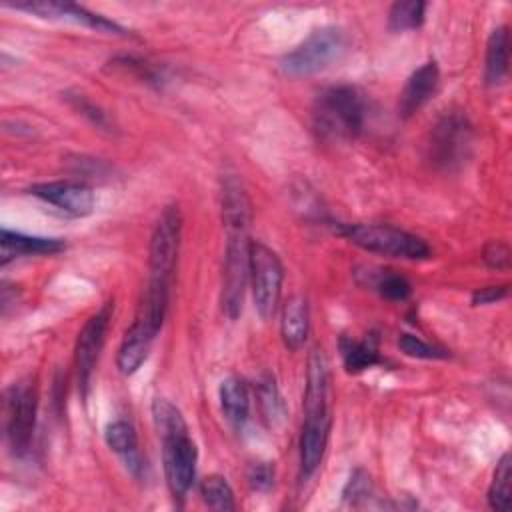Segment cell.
Instances as JSON below:
<instances>
[{
    "mask_svg": "<svg viewBox=\"0 0 512 512\" xmlns=\"http://www.w3.org/2000/svg\"><path fill=\"white\" fill-rule=\"evenodd\" d=\"M366 104L354 86H330L318 94L312 108L316 134L326 142L356 138L364 128Z\"/></svg>",
    "mask_w": 512,
    "mask_h": 512,
    "instance_id": "6da1fadb",
    "label": "cell"
},
{
    "mask_svg": "<svg viewBox=\"0 0 512 512\" xmlns=\"http://www.w3.org/2000/svg\"><path fill=\"white\" fill-rule=\"evenodd\" d=\"M340 234L362 250L390 258L422 260L430 256V246L420 236L388 224H342Z\"/></svg>",
    "mask_w": 512,
    "mask_h": 512,
    "instance_id": "7a4b0ae2",
    "label": "cell"
},
{
    "mask_svg": "<svg viewBox=\"0 0 512 512\" xmlns=\"http://www.w3.org/2000/svg\"><path fill=\"white\" fill-rule=\"evenodd\" d=\"M346 50V34L338 26L312 30L294 50L282 56L280 68L286 76L302 78L316 74L336 62Z\"/></svg>",
    "mask_w": 512,
    "mask_h": 512,
    "instance_id": "3957f363",
    "label": "cell"
},
{
    "mask_svg": "<svg viewBox=\"0 0 512 512\" xmlns=\"http://www.w3.org/2000/svg\"><path fill=\"white\" fill-rule=\"evenodd\" d=\"M226 250L222 266V310L230 320L242 314L244 292L250 280V238L248 228H226Z\"/></svg>",
    "mask_w": 512,
    "mask_h": 512,
    "instance_id": "277c9868",
    "label": "cell"
},
{
    "mask_svg": "<svg viewBox=\"0 0 512 512\" xmlns=\"http://www.w3.org/2000/svg\"><path fill=\"white\" fill-rule=\"evenodd\" d=\"M284 268L278 254L264 242H250V284L256 312L262 320L274 316L282 292Z\"/></svg>",
    "mask_w": 512,
    "mask_h": 512,
    "instance_id": "5b68a950",
    "label": "cell"
},
{
    "mask_svg": "<svg viewBox=\"0 0 512 512\" xmlns=\"http://www.w3.org/2000/svg\"><path fill=\"white\" fill-rule=\"evenodd\" d=\"M472 146V126L460 112H446L432 128L428 158L436 168L454 170L466 162Z\"/></svg>",
    "mask_w": 512,
    "mask_h": 512,
    "instance_id": "8992f818",
    "label": "cell"
},
{
    "mask_svg": "<svg viewBox=\"0 0 512 512\" xmlns=\"http://www.w3.org/2000/svg\"><path fill=\"white\" fill-rule=\"evenodd\" d=\"M160 440H162V464H164L168 490L176 500H182L196 478V460H198L196 444L190 438L188 428L166 432L160 436Z\"/></svg>",
    "mask_w": 512,
    "mask_h": 512,
    "instance_id": "52a82bcc",
    "label": "cell"
},
{
    "mask_svg": "<svg viewBox=\"0 0 512 512\" xmlns=\"http://www.w3.org/2000/svg\"><path fill=\"white\" fill-rule=\"evenodd\" d=\"M182 234V216L178 206H166L152 230L148 248L150 280L172 284Z\"/></svg>",
    "mask_w": 512,
    "mask_h": 512,
    "instance_id": "ba28073f",
    "label": "cell"
},
{
    "mask_svg": "<svg viewBox=\"0 0 512 512\" xmlns=\"http://www.w3.org/2000/svg\"><path fill=\"white\" fill-rule=\"evenodd\" d=\"M38 396L30 380L14 382L6 392V438L16 456L30 450L36 426Z\"/></svg>",
    "mask_w": 512,
    "mask_h": 512,
    "instance_id": "9c48e42d",
    "label": "cell"
},
{
    "mask_svg": "<svg viewBox=\"0 0 512 512\" xmlns=\"http://www.w3.org/2000/svg\"><path fill=\"white\" fill-rule=\"evenodd\" d=\"M112 310H114V302H106L96 314H92L86 320L84 328L78 334L76 350H74V364H76V378H78V388H80L82 398L88 396L90 378H92L96 360L100 356V350L104 346Z\"/></svg>",
    "mask_w": 512,
    "mask_h": 512,
    "instance_id": "30bf717a",
    "label": "cell"
},
{
    "mask_svg": "<svg viewBox=\"0 0 512 512\" xmlns=\"http://www.w3.org/2000/svg\"><path fill=\"white\" fill-rule=\"evenodd\" d=\"M6 6H12L16 10H24V12L34 14L38 18L64 20V22L88 26V28L98 30V32L126 36V30L120 24L108 20L106 16L94 14V12L86 10L84 6L72 4V2H54V0H34L32 2V0H28V2H16V4H6Z\"/></svg>",
    "mask_w": 512,
    "mask_h": 512,
    "instance_id": "8fae6325",
    "label": "cell"
},
{
    "mask_svg": "<svg viewBox=\"0 0 512 512\" xmlns=\"http://www.w3.org/2000/svg\"><path fill=\"white\" fill-rule=\"evenodd\" d=\"M30 194L72 218H84L94 210V192L88 184L80 180H56L34 184L30 188Z\"/></svg>",
    "mask_w": 512,
    "mask_h": 512,
    "instance_id": "7c38bea8",
    "label": "cell"
},
{
    "mask_svg": "<svg viewBox=\"0 0 512 512\" xmlns=\"http://www.w3.org/2000/svg\"><path fill=\"white\" fill-rule=\"evenodd\" d=\"M330 432V412L304 414L300 432V476L310 478L322 462Z\"/></svg>",
    "mask_w": 512,
    "mask_h": 512,
    "instance_id": "4fadbf2b",
    "label": "cell"
},
{
    "mask_svg": "<svg viewBox=\"0 0 512 512\" xmlns=\"http://www.w3.org/2000/svg\"><path fill=\"white\" fill-rule=\"evenodd\" d=\"M438 82H440V70L434 60L416 68L402 88L400 102H398L400 116L410 118L414 112H418L434 96Z\"/></svg>",
    "mask_w": 512,
    "mask_h": 512,
    "instance_id": "5bb4252c",
    "label": "cell"
},
{
    "mask_svg": "<svg viewBox=\"0 0 512 512\" xmlns=\"http://www.w3.org/2000/svg\"><path fill=\"white\" fill-rule=\"evenodd\" d=\"M2 266L20 256H38V254H56L64 250V242L60 238H44V236H28L22 232H12L8 228L2 230Z\"/></svg>",
    "mask_w": 512,
    "mask_h": 512,
    "instance_id": "9a60e30c",
    "label": "cell"
},
{
    "mask_svg": "<svg viewBox=\"0 0 512 512\" xmlns=\"http://www.w3.org/2000/svg\"><path fill=\"white\" fill-rule=\"evenodd\" d=\"M328 360L322 350L314 348L308 356L306 388H304V414L328 410Z\"/></svg>",
    "mask_w": 512,
    "mask_h": 512,
    "instance_id": "2e32d148",
    "label": "cell"
},
{
    "mask_svg": "<svg viewBox=\"0 0 512 512\" xmlns=\"http://www.w3.org/2000/svg\"><path fill=\"white\" fill-rule=\"evenodd\" d=\"M310 330V310L308 302L302 296H292L282 308L280 320V334L290 350H298L308 336Z\"/></svg>",
    "mask_w": 512,
    "mask_h": 512,
    "instance_id": "e0dca14e",
    "label": "cell"
},
{
    "mask_svg": "<svg viewBox=\"0 0 512 512\" xmlns=\"http://www.w3.org/2000/svg\"><path fill=\"white\" fill-rule=\"evenodd\" d=\"M222 222L226 228H250L252 206L242 182L228 176L222 184Z\"/></svg>",
    "mask_w": 512,
    "mask_h": 512,
    "instance_id": "ac0fdd59",
    "label": "cell"
},
{
    "mask_svg": "<svg viewBox=\"0 0 512 512\" xmlns=\"http://www.w3.org/2000/svg\"><path fill=\"white\" fill-rule=\"evenodd\" d=\"M218 396H220L222 414L236 430H240L246 424L250 414V396L244 380H240L238 376L224 378L220 382Z\"/></svg>",
    "mask_w": 512,
    "mask_h": 512,
    "instance_id": "d6986e66",
    "label": "cell"
},
{
    "mask_svg": "<svg viewBox=\"0 0 512 512\" xmlns=\"http://www.w3.org/2000/svg\"><path fill=\"white\" fill-rule=\"evenodd\" d=\"M338 348H340L344 368L350 374H358V372L382 362L378 344H376V336H366L364 340H352L348 336H342L338 340Z\"/></svg>",
    "mask_w": 512,
    "mask_h": 512,
    "instance_id": "ffe728a7",
    "label": "cell"
},
{
    "mask_svg": "<svg viewBox=\"0 0 512 512\" xmlns=\"http://www.w3.org/2000/svg\"><path fill=\"white\" fill-rule=\"evenodd\" d=\"M508 62H510L508 28L498 26L492 30L488 44H486V64H484L486 82L500 84L508 74Z\"/></svg>",
    "mask_w": 512,
    "mask_h": 512,
    "instance_id": "44dd1931",
    "label": "cell"
},
{
    "mask_svg": "<svg viewBox=\"0 0 512 512\" xmlns=\"http://www.w3.org/2000/svg\"><path fill=\"white\" fill-rule=\"evenodd\" d=\"M152 342L154 340H150L146 336H140V334H134L132 330H126V334L122 338V344L118 348V356H116L118 370L126 376L134 374L144 364V360L148 358Z\"/></svg>",
    "mask_w": 512,
    "mask_h": 512,
    "instance_id": "7402d4cb",
    "label": "cell"
},
{
    "mask_svg": "<svg viewBox=\"0 0 512 512\" xmlns=\"http://www.w3.org/2000/svg\"><path fill=\"white\" fill-rule=\"evenodd\" d=\"M488 504L492 510H510L512 506V462L508 452L496 464L488 490Z\"/></svg>",
    "mask_w": 512,
    "mask_h": 512,
    "instance_id": "603a6c76",
    "label": "cell"
},
{
    "mask_svg": "<svg viewBox=\"0 0 512 512\" xmlns=\"http://www.w3.org/2000/svg\"><path fill=\"white\" fill-rule=\"evenodd\" d=\"M424 14H426V4L420 0L394 2L388 12V28L392 32L416 30L422 26Z\"/></svg>",
    "mask_w": 512,
    "mask_h": 512,
    "instance_id": "cb8c5ba5",
    "label": "cell"
},
{
    "mask_svg": "<svg viewBox=\"0 0 512 512\" xmlns=\"http://www.w3.org/2000/svg\"><path fill=\"white\" fill-rule=\"evenodd\" d=\"M256 390H258L260 410H262V416L266 418V422L270 426L280 424L284 420V402H282V396L278 392L274 376L262 374L260 380H258Z\"/></svg>",
    "mask_w": 512,
    "mask_h": 512,
    "instance_id": "d4e9b609",
    "label": "cell"
},
{
    "mask_svg": "<svg viewBox=\"0 0 512 512\" xmlns=\"http://www.w3.org/2000/svg\"><path fill=\"white\" fill-rule=\"evenodd\" d=\"M200 496L204 500V504L212 510H234L236 502H234V492L228 484V480L220 474H210L202 480L200 484Z\"/></svg>",
    "mask_w": 512,
    "mask_h": 512,
    "instance_id": "484cf974",
    "label": "cell"
},
{
    "mask_svg": "<svg viewBox=\"0 0 512 512\" xmlns=\"http://www.w3.org/2000/svg\"><path fill=\"white\" fill-rule=\"evenodd\" d=\"M104 438H106V444L116 452L120 454L122 458H128L132 454H136L138 450V436H136V430L130 422L126 420H116V422H110L104 430Z\"/></svg>",
    "mask_w": 512,
    "mask_h": 512,
    "instance_id": "4316f807",
    "label": "cell"
},
{
    "mask_svg": "<svg viewBox=\"0 0 512 512\" xmlns=\"http://www.w3.org/2000/svg\"><path fill=\"white\" fill-rule=\"evenodd\" d=\"M372 288L386 300H406L412 292L410 282L396 270H378L372 278Z\"/></svg>",
    "mask_w": 512,
    "mask_h": 512,
    "instance_id": "83f0119b",
    "label": "cell"
},
{
    "mask_svg": "<svg viewBox=\"0 0 512 512\" xmlns=\"http://www.w3.org/2000/svg\"><path fill=\"white\" fill-rule=\"evenodd\" d=\"M398 346L400 350L406 354V356H412V358H422V360H438V358H446L448 352L434 346V344H428L426 340L414 336V334H400L398 338Z\"/></svg>",
    "mask_w": 512,
    "mask_h": 512,
    "instance_id": "f1b7e54d",
    "label": "cell"
},
{
    "mask_svg": "<svg viewBox=\"0 0 512 512\" xmlns=\"http://www.w3.org/2000/svg\"><path fill=\"white\" fill-rule=\"evenodd\" d=\"M246 478L250 488L264 492L274 484V468L268 462H254L248 466Z\"/></svg>",
    "mask_w": 512,
    "mask_h": 512,
    "instance_id": "f546056e",
    "label": "cell"
},
{
    "mask_svg": "<svg viewBox=\"0 0 512 512\" xmlns=\"http://www.w3.org/2000/svg\"><path fill=\"white\" fill-rule=\"evenodd\" d=\"M482 258L484 262L490 266V268H496V270H504L508 268L510 264V248L508 244L500 242V240H492L484 246V252H482Z\"/></svg>",
    "mask_w": 512,
    "mask_h": 512,
    "instance_id": "4dcf8cb0",
    "label": "cell"
},
{
    "mask_svg": "<svg viewBox=\"0 0 512 512\" xmlns=\"http://www.w3.org/2000/svg\"><path fill=\"white\" fill-rule=\"evenodd\" d=\"M368 494H370V476L364 470H356L344 488V498L356 502L358 498H364Z\"/></svg>",
    "mask_w": 512,
    "mask_h": 512,
    "instance_id": "1f68e13d",
    "label": "cell"
},
{
    "mask_svg": "<svg viewBox=\"0 0 512 512\" xmlns=\"http://www.w3.org/2000/svg\"><path fill=\"white\" fill-rule=\"evenodd\" d=\"M508 296V284H502V286H486V288H480L472 294V304L480 306V304H494L502 298Z\"/></svg>",
    "mask_w": 512,
    "mask_h": 512,
    "instance_id": "d6a6232c",
    "label": "cell"
}]
</instances>
